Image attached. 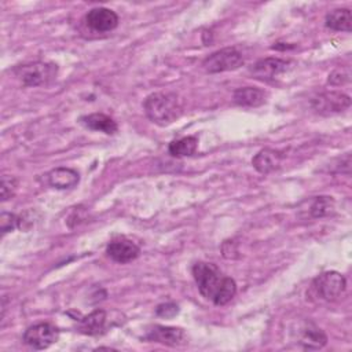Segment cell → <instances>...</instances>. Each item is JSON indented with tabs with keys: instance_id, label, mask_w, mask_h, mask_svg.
Returning <instances> with one entry per match:
<instances>
[{
	"instance_id": "obj_1",
	"label": "cell",
	"mask_w": 352,
	"mask_h": 352,
	"mask_svg": "<svg viewBox=\"0 0 352 352\" xmlns=\"http://www.w3.org/2000/svg\"><path fill=\"white\" fill-rule=\"evenodd\" d=\"M192 276L198 285L199 293L214 305H226L236 293V283L226 276L214 264L198 261L192 265Z\"/></svg>"
},
{
	"instance_id": "obj_2",
	"label": "cell",
	"mask_w": 352,
	"mask_h": 352,
	"mask_svg": "<svg viewBox=\"0 0 352 352\" xmlns=\"http://www.w3.org/2000/svg\"><path fill=\"white\" fill-rule=\"evenodd\" d=\"M143 107L146 116L157 125L165 126L176 121L183 113L182 99L172 92H154L150 94L144 102Z\"/></svg>"
},
{
	"instance_id": "obj_3",
	"label": "cell",
	"mask_w": 352,
	"mask_h": 352,
	"mask_svg": "<svg viewBox=\"0 0 352 352\" xmlns=\"http://www.w3.org/2000/svg\"><path fill=\"white\" fill-rule=\"evenodd\" d=\"M14 73L25 87H40L47 85L56 78L58 66L52 62L36 60L16 66Z\"/></svg>"
},
{
	"instance_id": "obj_4",
	"label": "cell",
	"mask_w": 352,
	"mask_h": 352,
	"mask_svg": "<svg viewBox=\"0 0 352 352\" xmlns=\"http://www.w3.org/2000/svg\"><path fill=\"white\" fill-rule=\"evenodd\" d=\"M314 294L323 301H334L345 290L346 280L344 275L337 271H326L319 274L312 280Z\"/></svg>"
},
{
	"instance_id": "obj_5",
	"label": "cell",
	"mask_w": 352,
	"mask_h": 352,
	"mask_svg": "<svg viewBox=\"0 0 352 352\" xmlns=\"http://www.w3.org/2000/svg\"><path fill=\"white\" fill-rule=\"evenodd\" d=\"M243 65V56L235 48L227 47L221 48L209 56H206L202 62L204 69L208 73H221L235 70Z\"/></svg>"
},
{
	"instance_id": "obj_6",
	"label": "cell",
	"mask_w": 352,
	"mask_h": 352,
	"mask_svg": "<svg viewBox=\"0 0 352 352\" xmlns=\"http://www.w3.org/2000/svg\"><path fill=\"white\" fill-rule=\"evenodd\" d=\"M59 331L50 323H37L26 329L23 342L33 349H47L58 341Z\"/></svg>"
},
{
	"instance_id": "obj_7",
	"label": "cell",
	"mask_w": 352,
	"mask_h": 352,
	"mask_svg": "<svg viewBox=\"0 0 352 352\" xmlns=\"http://www.w3.org/2000/svg\"><path fill=\"white\" fill-rule=\"evenodd\" d=\"M294 340L304 349H320L326 345L327 337L322 329L309 320H302L297 324V329L293 330Z\"/></svg>"
},
{
	"instance_id": "obj_8",
	"label": "cell",
	"mask_w": 352,
	"mask_h": 352,
	"mask_svg": "<svg viewBox=\"0 0 352 352\" xmlns=\"http://www.w3.org/2000/svg\"><path fill=\"white\" fill-rule=\"evenodd\" d=\"M351 106V98L342 92H322L312 99V107L322 114L340 113Z\"/></svg>"
},
{
	"instance_id": "obj_9",
	"label": "cell",
	"mask_w": 352,
	"mask_h": 352,
	"mask_svg": "<svg viewBox=\"0 0 352 352\" xmlns=\"http://www.w3.org/2000/svg\"><path fill=\"white\" fill-rule=\"evenodd\" d=\"M289 65V60H283L279 58H264L253 65L250 73L253 74L254 78L270 82L278 78L285 72H287Z\"/></svg>"
},
{
	"instance_id": "obj_10",
	"label": "cell",
	"mask_w": 352,
	"mask_h": 352,
	"mask_svg": "<svg viewBox=\"0 0 352 352\" xmlns=\"http://www.w3.org/2000/svg\"><path fill=\"white\" fill-rule=\"evenodd\" d=\"M85 23L95 32H110L118 25V15L104 7H96L87 12Z\"/></svg>"
},
{
	"instance_id": "obj_11",
	"label": "cell",
	"mask_w": 352,
	"mask_h": 352,
	"mask_svg": "<svg viewBox=\"0 0 352 352\" xmlns=\"http://www.w3.org/2000/svg\"><path fill=\"white\" fill-rule=\"evenodd\" d=\"M106 253L107 256L114 260L116 263H120V264H126V263H131L133 261L139 253H140V249L139 246L132 242L131 239H126V238H120V239H114L111 241L107 248H106Z\"/></svg>"
},
{
	"instance_id": "obj_12",
	"label": "cell",
	"mask_w": 352,
	"mask_h": 352,
	"mask_svg": "<svg viewBox=\"0 0 352 352\" xmlns=\"http://www.w3.org/2000/svg\"><path fill=\"white\" fill-rule=\"evenodd\" d=\"M146 338L150 341L169 345V346H177V345H182L186 342L184 341L186 336L182 329L170 327V326H161V324H155V326L150 327V330H147Z\"/></svg>"
},
{
	"instance_id": "obj_13",
	"label": "cell",
	"mask_w": 352,
	"mask_h": 352,
	"mask_svg": "<svg viewBox=\"0 0 352 352\" xmlns=\"http://www.w3.org/2000/svg\"><path fill=\"white\" fill-rule=\"evenodd\" d=\"M48 184L56 190H69L78 184L80 175L77 170L66 166H58L52 169L48 175Z\"/></svg>"
},
{
	"instance_id": "obj_14",
	"label": "cell",
	"mask_w": 352,
	"mask_h": 352,
	"mask_svg": "<svg viewBox=\"0 0 352 352\" xmlns=\"http://www.w3.org/2000/svg\"><path fill=\"white\" fill-rule=\"evenodd\" d=\"M282 161V154L272 148L260 150L252 160L254 169L263 175H268L272 170L278 169Z\"/></svg>"
},
{
	"instance_id": "obj_15",
	"label": "cell",
	"mask_w": 352,
	"mask_h": 352,
	"mask_svg": "<svg viewBox=\"0 0 352 352\" xmlns=\"http://www.w3.org/2000/svg\"><path fill=\"white\" fill-rule=\"evenodd\" d=\"M80 122L88 129L103 132L106 135H114L118 129L117 122L103 113H92L88 116H82L80 118Z\"/></svg>"
},
{
	"instance_id": "obj_16",
	"label": "cell",
	"mask_w": 352,
	"mask_h": 352,
	"mask_svg": "<svg viewBox=\"0 0 352 352\" xmlns=\"http://www.w3.org/2000/svg\"><path fill=\"white\" fill-rule=\"evenodd\" d=\"M234 102L242 107H257L265 103L267 94L257 87H243L234 91Z\"/></svg>"
},
{
	"instance_id": "obj_17",
	"label": "cell",
	"mask_w": 352,
	"mask_h": 352,
	"mask_svg": "<svg viewBox=\"0 0 352 352\" xmlns=\"http://www.w3.org/2000/svg\"><path fill=\"white\" fill-rule=\"evenodd\" d=\"M324 25L334 32H351L352 15L349 8H337L326 14Z\"/></svg>"
},
{
	"instance_id": "obj_18",
	"label": "cell",
	"mask_w": 352,
	"mask_h": 352,
	"mask_svg": "<svg viewBox=\"0 0 352 352\" xmlns=\"http://www.w3.org/2000/svg\"><path fill=\"white\" fill-rule=\"evenodd\" d=\"M106 324V312L103 309H95L89 315L80 320V331L88 336H96L103 331Z\"/></svg>"
},
{
	"instance_id": "obj_19",
	"label": "cell",
	"mask_w": 352,
	"mask_h": 352,
	"mask_svg": "<svg viewBox=\"0 0 352 352\" xmlns=\"http://www.w3.org/2000/svg\"><path fill=\"white\" fill-rule=\"evenodd\" d=\"M198 138L197 136H184L182 139L173 140L168 146V151L173 157H190L197 151Z\"/></svg>"
},
{
	"instance_id": "obj_20",
	"label": "cell",
	"mask_w": 352,
	"mask_h": 352,
	"mask_svg": "<svg viewBox=\"0 0 352 352\" xmlns=\"http://www.w3.org/2000/svg\"><path fill=\"white\" fill-rule=\"evenodd\" d=\"M334 208V201L331 197H326V195H320L316 197L309 208V212L312 214V217H323L330 214V212Z\"/></svg>"
},
{
	"instance_id": "obj_21",
	"label": "cell",
	"mask_w": 352,
	"mask_h": 352,
	"mask_svg": "<svg viewBox=\"0 0 352 352\" xmlns=\"http://www.w3.org/2000/svg\"><path fill=\"white\" fill-rule=\"evenodd\" d=\"M16 186H18V183H16L15 177L7 176V175L1 176V188L0 190H1V201L3 202L14 197V194L16 191Z\"/></svg>"
},
{
	"instance_id": "obj_22",
	"label": "cell",
	"mask_w": 352,
	"mask_h": 352,
	"mask_svg": "<svg viewBox=\"0 0 352 352\" xmlns=\"http://www.w3.org/2000/svg\"><path fill=\"white\" fill-rule=\"evenodd\" d=\"M0 226H1V232H10L14 228H19V217L15 216L14 213H8V212H3L0 216Z\"/></svg>"
},
{
	"instance_id": "obj_23",
	"label": "cell",
	"mask_w": 352,
	"mask_h": 352,
	"mask_svg": "<svg viewBox=\"0 0 352 352\" xmlns=\"http://www.w3.org/2000/svg\"><path fill=\"white\" fill-rule=\"evenodd\" d=\"M351 78V73L348 67H341V69H336L330 76L327 82L331 85H342L345 82H348Z\"/></svg>"
},
{
	"instance_id": "obj_24",
	"label": "cell",
	"mask_w": 352,
	"mask_h": 352,
	"mask_svg": "<svg viewBox=\"0 0 352 352\" xmlns=\"http://www.w3.org/2000/svg\"><path fill=\"white\" fill-rule=\"evenodd\" d=\"M157 315L161 318H172L179 312V307L175 302H165L157 307Z\"/></svg>"
}]
</instances>
